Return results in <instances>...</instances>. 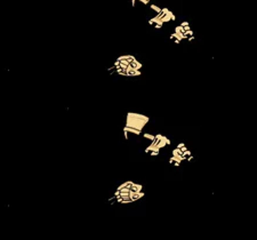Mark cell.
I'll return each instance as SVG.
<instances>
[{
  "instance_id": "277c9868",
  "label": "cell",
  "mask_w": 257,
  "mask_h": 240,
  "mask_svg": "<svg viewBox=\"0 0 257 240\" xmlns=\"http://www.w3.org/2000/svg\"><path fill=\"white\" fill-rule=\"evenodd\" d=\"M192 159H193L192 152L185 146L184 143H179L172 151V157L168 160V162L172 164L175 167H178V166H181V164L183 161H190Z\"/></svg>"
},
{
  "instance_id": "3957f363",
  "label": "cell",
  "mask_w": 257,
  "mask_h": 240,
  "mask_svg": "<svg viewBox=\"0 0 257 240\" xmlns=\"http://www.w3.org/2000/svg\"><path fill=\"white\" fill-rule=\"evenodd\" d=\"M149 120H150V118L146 115L135 113V112H128L127 117H126V126L122 129L125 137L128 140L129 134H130V136L141 135L144 127L149 122Z\"/></svg>"
},
{
  "instance_id": "52a82bcc",
  "label": "cell",
  "mask_w": 257,
  "mask_h": 240,
  "mask_svg": "<svg viewBox=\"0 0 257 240\" xmlns=\"http://www.w3.org/2000/svg\"><path fill=\"white\" fill-rule=\"evenodd\" d=\"M150 8H151V9H153V11L157 13V15H158V14H160V13L162 11V8H160V7L155 6V5H150Z\"/></svg>"
},
{
  "instance_id": "9c48e42d",
  "label": "cell",
  "mask_w": 257,
  "mask_h": 240,
  "mask_svg": "<svg viewBox=\"0 0 257 240\" xmlns=\"http://www.w3.org/2000/svg\"><path fill=\"white\" fill-rule=\"evenodd\" d=\"M136 1H140V2H142L143 5H147V4H149L151 0H136Z\"/></svg>"
},
{
  "instance_id": "7a4b0ae2",
  "label": "cell",
  "mask_w": 257,
  "mask_h": 240,
  "mask_svg": "<svg viewBox=\"0 0 257 240\" xmlns=\"http://www.w3.org/2000/svg\"><path fill=\"white\" fill-rule=\"evenodd\" d=\"M142 63L138 62L133 55H123L118 57L112 66V72L126 77H137L141 75Z\"/></svg>"
},
{
  "instance_id": "6da1fadb",
  "label": "cell",
  "mask_w": 257,
  "mask_h": 240,
  "mask_svg": "<svg viewBox=\"0 0 257 240\" xmlns=\"http://www.w3.org/2000/svg\"><path fill=\"white\" fill-rule=\"evenodd\" d=\"M144 197L143 185L133 181H126L120 184L115 191L113 192L112 197L109 199L111 204H132Z\"/></svg>"
},
{
  "instance_id": "ba28073f",
  "label": "cell",
  "mask_w": 257,
  "mask_h": 240,
  "mask_svg": "<svg viewBox=\"0 0 257 240\" xmlns=\"http://www.w3.org/2000/svg\"><path fill=\"white\" fill-rule=\"evenodd\" d=\"M143 137L144 138H147L150 142H152L154 140V137H155V135H153V134H147V133H145V134H143Z\"/></svg>"
},
{
  "instance_id": "5b68a950",
  "label": "cell",
  "mask_w": 257,
  "mask_h": 240,
  "mask_svg": "<svg viewBox=\"0 0 257 240\" xmlns=\"http://www.w3.org/2000/svg\"><path fill=\"white\" fill-rule=\"evenodd\" d=\"M170 140L167 137V136H164L161 134H155V137L152 142H150V144L146 146L145 149V153L149 155L151 157H155L158 156L160 153V150L164 149V146L170 145Z\"/></svg>"
},
{
  "instance_id": "8992f818",
  "label": "cell",
  "mask_w": 257,
  "mask_h": 240,
  "mask_svg": "<svg viewBox=\"0 0 257 240\" xmlns=\"http://www.w3.org/2000/svg\"><path fill=\"white\" fill-rule=\"evenodd\" d=\"M175 20V15L169 11L168 8H162V11L158 15H155L154 17L149 20V24L154 26L155 29H161L164 23L166 22H170Z\"/></svg>"
}]
</instances>
